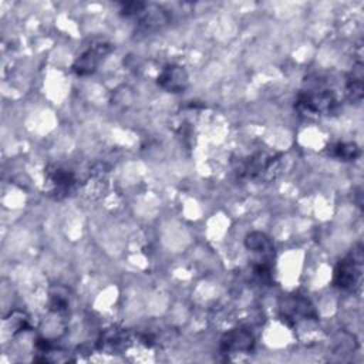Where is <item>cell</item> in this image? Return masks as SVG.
Wrapping results in <instances>:
<instances>
[{"mask_svg":"<svg viewBox=\"0 0 364 364\" xmlns=\"http://www.w3.org/2000/svg\"><path fill=\"white\" fill-rule=\"evenodd\" d=\"M299 111L307 112L310 115H324L330 114L337 105L336 92L317 81L314 87L307 88L299 94L296 102Z\"/></svg>","mask_w":364,"mask_h":364,"instance_id":"cell-1","label":"cell"},{"mask_svg":"<svg viewBox=\"0 0 364 364\" xmlns=\"http://www.w3.org/2000/svg\"><path fill=\"white\" fill-rule=\"evenodd\" d=\"M280 169V156L269 155L264 152H257L246 159L239 161V166L236 168V173L240 178L249 179H263L269 181L276 176Z\"/></svg>","mask_w":364,"mask_h":364,"instance_id":"cell-2","label":"cell"},{"mask_svg":"<svg viewBox=\"0 0 364 364\" xmlns=\"http://www.w3.org/2000/svg\"><path fill=\"white\" fill-rule=\"evenodd\" d=\"M363 260V247L358 245L337 263L334 270V284L343 290L354 291L361 282Z\"/></svg>","mask_w":364,"mask_h":364,"instance_id":"cell-3","label":"cell"},{"mask_svg":"<svg viewBox=\"0 0 364 364\" xmlns=\"http://www.w3.org/2000/svg\"><path fill=\"white\" fill-rule=\"evenodd\" d=\"M280 313L283 320L289 323H297L299 320H316L317 313L309 299L300 294H291L282 300Z\"/></svg>","mask_w":364,"mask_h":364,"instance_id":"cell-4","label":"cell"},{"mask_svg":"<svg viewBox=\"0 0 364 364\" xmlns=\"http://www.w3.org/2000/svg\"><path fill=\"white\" fill-rule=\"evenodd\" d=\"M111 48H112L111 44H107V43H100V44L90 47L75 60V63L73 64V71L77 75L92 74L97 70L100 60L104 55H107L111 51Z\"/></svg>","mask_w":364,"mask_h":364,"instance_id":"cell-5","label":"cell"},{"mask_svg":"<svg viewBox=\"0 0 364 364\" xmlns=\"http://www.w3.org/2000/svg\"><path fill=\"white\" fill-rule=\"evenodd\" d=\"M158 84L168 92H181L188 87L189 77L182 65L168 64L161 70Z\"/></svg>","mask_w":364,"mask_h":364,"instance_id":"cell-6","label":"cell"},{"mask_svg":"<svg viewBox=\"0 0 364 364\" xmlns=\"http://www.w3.org/2000/svg\"><path fill=\"white\" fill-rule=\"evenodd\" d=\"M255 346L253 334L245 328H233L220 340V350L229 354L249 353Z\"/></svg>","mask_w":364,"mask_h":364,"instance_id":"cell-7","label":"cell"},{"mask_svg":"<svg viewBox=\"0 0 364 364\" xmlns=\"http://www.w3.org/2000/svg\"><path fill=\"white\" fill-rule=\"evenodd\" d=\"M47 182L50 183L51 193H54L55 198H60L68 195L74 189L77 179L73 171L55 166L47 171Z\"/></svg>","mask_w":364,"mask_h":364,"instance_id":"cell-8","label":"cell"},{"mask_svg":"<svg viewBox=\"0 0 364 364\" xmlns=\"http://www.w3.org/2000/svg\"><path fill=\"white\" fill-rule=\"evenodd\" d=\"M245 246L255 255L259 256L256 262L272 263L274 256V246L269 236L262 232H252L245 239Z\"/></svg>","mask_w":364,"mask_h":364,"instance_id":"cell-9","label":"cell"},{"mask_svg":"<svg viewBox=\"0 0 364 364\" xmlns=\"http://www.w3.org/2000/svg\"><path fill=\"white\" fill-rule=\"evenodd\" d=\"M139 18V24L145 28H155L159 26H164L168 23L169 17L166 11H164L161 7L156 6H144L141 13L136 16Z\"/></svg>","mask_w":364,"mask_h":364,"instance_id":"cell-10","label":"cell"},{"mask_svg":"<svg viewBox=\"0 0 364 364\" xmlns=\"http://www.w3.org/2000/svg\"><path fill=\"white\" fill-rule=\"evenodd\" d=\"M334 154L343 161H354L360 155V148L353 142H341L336 145Z\"/></svg>","mask_w":364,"mask_h":364,"instance_id":"cell-11","label":"cell"}]
</instances>
